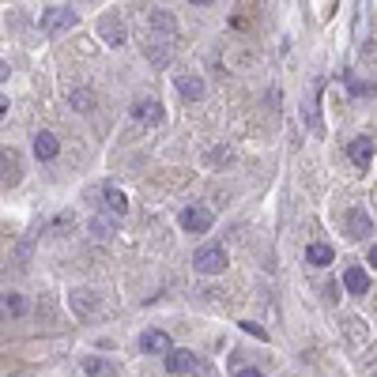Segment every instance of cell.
I'll use <instances>...</instances> for the list:
<instances>
[{
  "mask_svg": "<svg viewBox=\"0 0 377 377\" xmlns=\"http://www.w3.org/2000/svg\"><path fill=\"white\" fill-rule=\"evenodd\" d=\"M193 264H196V272H204V275H219L227 268V253L219 246H204V249H196Z\"/></svg>",
  "mask_w": 377,
  "mask_h": 377,
  "instance_id": "6da1fadb",
  "label": "cell"
},
{
  "mask_svg": "<svg viewBox=\"0 0 377 377\" xmlns=\"http://www.w3.org/2000/svg\"><path fill=\"white\" fill-rule=\"evenodd\" d=\"M72 23H76L72 8H49V12L42 16V30H46V35H61V30H68Z\"/></svg>",
  "mask_w": 377,
  "mask_h": 377,
  "instance_id": "7a4b0ae2",
  "label": "cell"
},
{
  "mask_svg": "<svg viewBox=\"0 0 377 377\" xmlns=\"http://www.w3.org/2000/svg\"><path fill=\"white\" fill-rule=\"evenodd\" d=\"M347 155H351V162L359 166V170H370V162H373V140L370 136H354L347 143Z\"/></svg>",
  "mask_w": 377,
  "mask_h": 377,
  "instance_id": "3957f363",
  "label": "cell"
},
{
  "mask_svg": "<svg viewBox=\"0 0 377 377\" xmlns=\"http://www.w3.org/2000/svg\"><path fill=\"white\" fill-rule=\"evenodd\" d=\"M140 351H148V354H170L174 343H170V336H166L162 328H148L140 336Z\"/></svg>",
  "mask_w": 377,
  "mask_h": 377,
  "instance_id": "277c9868",
  "label": "cell"
},
{
  "mask_svg": "<svg viewBox=\"0 0 377 377\" xmlns=\"http://www.w3.org/2000/svg\"><path fill=\"white\" fill-rule=\"evenodd\" d=\"M181 227L188 230V234H204V230L212 227V212H208V208H185Z\"/></svg>",
  "mask_w": 377,
  "mask_h": 377,
  "instance_id": "5b68a950",
  "label": "cell"
},
{
  "mask_svg": "<svg viewBox=\"0 0 377 377\" xmlns=\"http://www.w3.org/2000/svg\"><path fill=\"white\" fill-rule=\"evenodd\" d=\"M162 114L166 109H162V102H155V98H140V102L132 106V117H136L140 125H159Z\"/></svg>",
  "mask_w": 377,
  "mask_h": 377,
  "instance_id": "8992f818",
  "label": "cell"
},
{
  "mask_svg": "<svg viewBox=\"0 0 377 377\" xmlns=\"http://www.w3.org/2000/svg\"><path fill=\"white\" fill-rule=\"evenodd\" d=\"M166 370H170L174 377H185V373H193L196 370V354L193 351H170V354H166Z\"/></svg>",
  "mask_w": 377,
  "mask_h": 377,
  "instance_id": "52a82bcc",
  "label": "cell"
},
{
  "mask_svg": "<svg viewBox=\"0 0 377 377\" xmlns=\"http://www.w3.org/2000/svg\"><path fill=\"white\" fill-rule=\"evenodd\" d=\"M23 313H27V298L23 294H16V291L0 294V321H16Z\"/></svg>",
  "mask_w": 377,
  "mask_h": 377,
  "instance_id": "ba28073f",
  "label": "cell"
},
{
  "mask_svg": "<svg viewBox=\"0 0 377 377\" xmlns=\"http://www.w3.org/2000/svg\"><path fill=\"white\" fill-rule=\"evenodd\" d=\"M57 151H61V143H57V136H53V132H38V136H35V155H38L42 162L57 159Z\"/></svg>",
  "mask_w": 377,
  "mask_h": 377,
  "instance_id": "9c48e42d",
  "label": "cell"
},
{
  "mask_svg": "<svg viewBox=\"0 0 377 377\" xmlns=\"http://www.w3.org/2000/svg\"><path fill=\"white\" fill-rule=\"evenodd\" d=\"M347 234L351 238H366V234H370V215H366L362 208H351V212H347Z\"/></svg>",
  "mask_w": 377,
  "mask_h": 377,
  "instance_id": "30bf717a",
  "label": "cell"
},
{
  "mask_svg": "<svg viewBox=\"0 0 377 377\" xmlns=\"http://www.w3.org/2000/svg\"><path fill=\"white\" fill-rule=\"evenodd\" d=\"M332 257H336V253H332V246H325V241H313V246L306 249V264H313V268H328Z\"/></svg>",
  "mask_w": 377,
  "mask_h": 377,
  "instance_id": "8fae6325",
  "label": "cell"
},
{
  "mask_svg": "<svg viewBox=\"0 0 377 377\" xmlns=\"http://www.w3.org/2000/svg\"><path fill=\"white\" fill-rule=\"evenodd\" d=\"M343 287H347L351 294H366V287H370V280H366V268L351 264V268L343 272Z\"/></svg>",
  "mask_w": 377,
  "mask_h": 377,
  "instance_id": "7c38bea8",
  "label": "cell"
},
{
  "mask_svg": "<svg viewBox=\"0 0 377 377\" xmlns=\"http://www.w3.org/2000/svg\"><path fill=\"white\" fill-rule=\"evenodd\" d=\"M106 208H109V215H128V196L125 193H121V188H114V185H109L106 188Z\"/></svg>",
  "mask_w": 377,
  "mask_h": 377,
  "instance_id": "4fadbf2b",
  "label": "cell"
},
{
  "mask_svg": "<svg viewBox=\"0 0 377 377\" xmlns=\"http://www.w3.org/2000/svg\"><path fill=\"white\" fill-rule=\"evenodd\" d=\"M177 91H181V98H201L204 95V83H201V76H177Z\"/></svg>",
  "mask_w": 377,
  "mask_h": 377,
  "instance_id": "5bb4252c",
  "label": "cell"
},
{
  "mask_svg": "<svg viewBox=\"0 0 377 377\" xmlns=\"http://www.w3.org/2000/svg\"><path fill=\"white\" fill-rule=\"evenodd\" d=\"M83 370H87V377H117V366L109 359H87Z\"/></svg>",
  "mask_w": 377,
  "mask_h": 377,
  "instance_id": "9a60e30c",
  "label": "cell"
},
{
  "mask_svg": "<svg viewBox=\"0 0 377 377\" xmlns=\"http://www.w3.org/2000/svg\"><path fill=\"white\" fill-rule=\"evenodd\" d=\"M72 306H76V313H80V317H91L98 302H95L91 291H72Z\"/></svg>",
  "mask_w": 377,
  "mask_h": 377,
  "instance_id": "2e32d148",
  "label": "cell"
},
{
  "mask_svg": "<svg viewBox=\"0 0 377 377\" xmlns=\"http://www.w3.org/2000/svg\"><path fill=\"white\" fill-rule=\"evenodd\" d=\"M87 230H91V238H95V241H106V238H114V223H109L106 215H95L91 223H87Z\"/></svg>",
  "mask_w": 377,
  "mask_h": 377,
  "instance_id": "e0dca14e",
  "label": "cell"
},
{
  "mask_svg": "<svg viewBox=\"0 0 377 377\" xmlns=\"http://www.w3.org/2000/svg\"><path fill=\"white\" fill-rule=\"evenodd\" d=\"M68 102L80 109V114H91V109H95V95L87 91V87H80V91H72V95H68Z\"/></svg>",
  "mask_w": 377,
  "mask_h": 377,
  "instance_id": "ac0fdd59",
  "label": "cell"
},
{
  "mask_svg": "<svg viewBox=\"0 0 377 377\" xmlns=\"http://www.w3.org/2000/svg\"><path fill=\"white\" fill-rule=\"evenodd\" d=\"M98 27H102V38L109 42V46H117V42H121V27H117V19H114V16H106Z\"/></svg>",
  "mask_w": 377,
  "mask_h": 377,
  "instance_id": "d6986e66",
  "label": "cell"
},
{
  "mask_svg": "<svg viewBox=\"0 0 377 377\" xmlns=\"http://www.w3.org/2000/svg\"><path fill=\"white\" fill-rule=\"evenodd\" d=\"M0 181H16V159L8 151H0Z\"/></svg>",
  "mask_w": 377,
  "mask_h": 377,
  "instance_id": "ffe728a7",
  "label": "cell"
},
{
  "mask_svg": "<svg viewBox=\"0 0 377 377\" xmlns=\"http://www.w3.org/2000/svg\"><path fill=\"white\" fill-rule=\"evenodd\" d=\"M151 23H155V27H162L166 35H170V30H174V16H170V12H155V16H151Z\"/></svg>",
  "mask_w": 377,
  "mask_h": 377,
  "instance_id": "44dd1931",
  "label": "cell"
},
{
  "mask_svg": "<svg viewBox=\"0 0 377 377\" xmlns=\"http://www.w3.org/2000/svg\"><path fill=\"white\" fill-rule=\"evenodd\" d=\"M347 87H351V95H373V87H370V83H362V80H351Z\"/></svg>",
  "mask_w": 377,
  "mask_h": 377,
  "instance_id": "7402d4cb",
  "label": "cell"
},
{
  "mask_svg": "<svg viewBox=\"0 0 377 377\" xmlns=\"http://www.w3.org/2000/svg\"><path fill=\"white\" fill-rule=\"evenodd\" d=\"M241 328H246V332H253V336H257V340H268V332H264L261 325H253V321H241Z\"/></svg>",
  "mask_w": 377,
  "mask_h": 377,
  "instance_id": "603a6c76",
  "label": "cell"
},
{
  "mask_svg": "<svg viewBox=\"0 0 377 377\" xmlns=\"http://www.w3.org/2000/svg\"><path fill=\"white\" fill-rule=\"evenodd\" d=\"M238 377H264V373L257 370V366H246V370H238Z\"/></svg>",
  "mask_w": 377,
  "mask_h": 377,
  "instance_id": "cb8c5ba5",
  "label": "cell"
},
{
  "mask_svg": "<svg viewBox=\"0 0 377 377\" xmlns=\"http://www.w3.org/2000/svg\"><path fill=\"white\" fill-rule=\"evenodd\" d=\"M4 114H8V98L0 95V121H4Z\"/></svg>",
  "mask_w": 377,
  "mask_h": 377,
  "instance_id": "d4e9b609",
  "label": "cell"
},
{
  "mask_svg": "<svg viewBox=\"0 0 377 377\" xmlns=\"http://www.w3.org/2000/svg\"><path fill=\"white\" fill-rule=\"evenodd\" d=\"M370 264H373V268H377V246H370Z\"/></svg>",
  "mask_w": 377,
  "mask_h": 377,
  "instance_id": "484cf974",
  "label": "cell"
},
{
  "mask_svg": "<svg viewBox=\"0 0 377 377\" xmlns=\"http://www.w3.org/2000/svg\"><path fill=\"white\" fill-rule=\"evenodd\" d=\"M0 76H8V64H0Z\"/></svg>",
  "mask_w": 377,
  "mask_h": 377,
  "instance_id": "4316f807",
  "label": "cell"
},
{
  "mask_svg": "<svg viewBox=\"0 0 377 377\" xmlns=\"http://www.w3.org/2000/svg\"><path fill=\"white\" fill-rule=\"evenodd\" d=\"M193 4H212V0H193Z\"/></svg>",
  "mask_w": 377,
  "mask_h": 377,
  "instance_id": "83f0119b",
  "label": "cell"
}]
</instances>
